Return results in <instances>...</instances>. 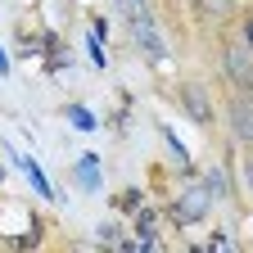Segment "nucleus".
Listing matches in <instances>:
<instances>
[{"mask_svg":"<svg viewBox=\"0 0 253 253\" xmlns=\"http://www.w3.org/2000/svg\"><path fill=\"white\" fill-rule=\"evenodd\" d=\"M221 73H226V82L235 90H249L253 82V59H249V32H240V37L226 45V54H221Z\"/></svg>","mask_w":253,"mask_h":253,"instance_id":"nucleus-1","label":"nucleus"},{"mask_svg":"<svg viewBox=\"0 0 253 253\" xmlns=\"http://www.w3.org/2000/svg\"><path fill=\"white\" fill-rule=\"evenodd\" d=\"M131 41H136V50H140L149 63H163V59H168V37L158 32L154 14H149V18H136V23H131Z\"/></svg>","mask_w":253,"mask_h":253,"instance_id":"nucleus-2","label":"nucleus"},{"mask_svg":"<svg viewBox=\"0 0 253 253\" xmlns=\"http://www.w3.org/2000/svg\"><path fill=\"white\" fill-rule=\"evenodd\" d=\"M208 199H212L208 190H204V185H195V190H185V195H181L168 212L181 221V226H195V221H204V217H208Z\"/></svg>","mask_w":253,"mask_h":253,"instance_id":"nucleus-3","label":"nucleus"},{"mask_svg":"<svg viewBox=\"0 0 253 253\" xmlns=\"http://www.w3.org/2000/svg\"><path fill=\"white\" fill-rule=\"evenodd\" d=\"M5 154H9V163H18V168L27 172V181L37 185V195H41V199H50V204H63V195H59V190H54V185L45 181V172L37 168V158H27V154H18L14 145H5Z\"/></svg>","mask_w":253,"mask_h":253,"instance_id":"nucleus-4","label":"nucleus"},{"mask_svg":"<svg viewBox=\"0 0 253 253\" xmlns=\"http://www.w3.org/2000/svg\"><path fill=\"white\" fill-rule=\"evenodd\" d=\"M226 122H231V136H235L240 145H249V136H253V104H249V95H244V90H240V95H231Z\"/></svg>","mask_w":253,"mask_h":253,"instance_id":"nucleus-5","label":"nucleus"},{"mask_svg":"<svg viewBox=\"0 0 253 253\" xmlns=\"http://www.w3.org/2000/svg\"><path fill=\"white\" fill-rule=\"evenodd\" d=\"M181 104H185V113L195 118L199 126H212V104H208V90H204L199 82L181 86Z\"/></svg>","mask_w":253,"mask_h":253,"instance_id":"nucleus-6","label":"nucleus"},{"mask_svg":"<svg viewBox=\"0 0 253 253\" xmlns=\"http://www.w3.org/2000/svg\"><path fill=\"white\" fill-rule=\"evenodd\" d=\"M73 176H77V185H82V190H90V195L104 185V176H100V158H95V154H82V158H77Z\"/></svg>","mask_w":253,"mask_h":253,"instance_id":"nucleus-7","label":"nucleus"},{"mask_svg":"<svg viewBox=\"0 0 253 253\" xmlns=\"http://www.w3.org/2000/svg\"><path fill=\"white\" fill-rule=\"evenodd\" d=\"M63 118L73 122V131H95V126H100V118H95L86 104H68V109H63Z\"/></svg>","mask_w":253,"mask_h":253,"instance_id":"nucleus-8","label":"nucleus"},{"mask_svg":"<svg viewBox=\"0 0 253 253\" xmlns=\"http://www.w3.org/2000/svg\"><path fill=\"white\" fill-rule=\"evenodd\" d=\"M113 5H118L126 18H131V23H136V18H149V14H154V5H149V0H113Z\"/></svg>","mask_w":253,"mask_h":253,"instance_id":"nucleus-9","label":"nucleus"},{"mask_svg":"<svg viewBox=\"0 0 253 253\" xmlns=\"http://www.w3.org/2000/svg\"><path fill=\"white\" fill-rule=\"evenodd\" d=\"M163 140H168V149H172V158H176V163L185 168V163H190V154H185V145H181V140L172 136V126H163Z\"/></svg>","mask_w":253,"mask_h":253,"instance_id":"nucleus-10","label":"nucleus"},{"mask_svg":"<svg viewBox=\"0 0 253 253\" xmlns=\"http://www.w3.org/2000/svg\"><path fill=\"white\" fill-rule=\"evenodd\" d=\"M140 199H145V195H140V190H122V195H118L113 204H118L122 212H136V208H140Z\"/></svg>","mask_w":253,"mask_h":253,"instance_id":"nucleus-11","label":"nucleus"},{"mask_svg":"<svg viewBox=\"0 0 253 253\" xmlns=\"http://www.w3.org/2000/svg\"><path fill=\"white\" fill-rule=\"evenodd\" d=\"M208 190H212V199H226L231 190H226V172H208Z\"/></svg>","mask_w":253,"mask_h":253,"instance_id":"nucleus-12","label":"nucleus"},{"mask_svg":"<svg viewBox=\"0 0 253 253\" xmlns=\"http://www.w3.org/2000/svg\"><path fill=\"white\" fill-rule=\"evenodd\" d=\"M86 54H90V63H95V68H104V63H109V54L100 50V37H86Z\"/></svg>","mask_w":253,"mask_h":253,"instance_id":"nucleus-13","label":"nucleus"},{"mask_svg":"<svg viewBox=\"0 0 253 253\" xmlns=\"http://www.w3.org/2000/svg\"><path fill=\"white\" fill-rule=\"evenodd\" d=\"M199 9H208V14H231L235 0H199Z\"/></svg>","mask_w":253,"mask_h":253,"instance_id":"nucleus-14","label":"nucleus"},{"mask_svg":"<svg viewBox=\"0 0 253 253\" xmlns=\"http://www.w3.org/2000/svg\"><path fill=\"white\" fill-rule=\"evenodd\" d=\"M95 235H100L104 244H118V235H122V231L113 226V221H100V226H95Z\"/></svg>","mask_w":253,"mask_h":253,"instance_id":"nucleus-15","label":"nucleus"},{"mask_svg":"<svg viewBox=\"0 0 253 253\" xmlns=\"http://www.w3.org/2000/svg\"><path fill=\"white\" fill-rule=\"evenodd\" d=\"M0 77H9V54H5V45H0Z\"/></svg>","mask_w":253,"mask_h":253,"instance_id":"nucleus-16","label":"nucleus"}]
</instances>
